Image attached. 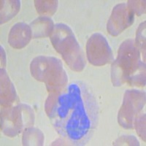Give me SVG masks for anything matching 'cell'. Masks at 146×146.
<instances>
[{
    "label": "cell",
    "instance_id": "obj_1",
    "mask_svg": "<svg viewBox=\"0 0 146 146\" xmlns=\"http://www.w3.org/2000/svg\"><path fill=\"white\" fill-rule=\"evenodd\" d=\"M45 110L57 133L71 145H86L98 125V103L92 91L81 80L50 92Z\"/></svg>",
    "mask_w": 146,
    "mask_h": 146
},
{
    "label": "cell",
    "instance_id": "obj_2",
    "mask_svg": "<svg viewBox=\"0 0 146 146\" xmlns=\"http://www.w3.org/2000/svg\"><path fill=\"white\" fill-rule=\"evenodd\" d=\"M111 80L114 86L125 83L145 86V63L140 59V51L132 39L126 40L119 47L118 56L112 62Z\"/></svg>",
    "mask_w": 146,
    "mask_h": 146
},
{
    "label": "cell",
    "instance_id": "obj_3",
    "mask_svg": "<svg viewBox=\"0 0 146 146\" xmlns=\"http://www.w3.org/2000/svg\"><path fill=\"white\" fill-rule=\"evenodd\" d=\"M55 50L62 55L68 66L73 71L80 72L86 65L85 55L72 29L64 23H56L50 36Z\"/></svg>",
    "mask_w": 146,
    "mask_h": 146
},
{
    "label": "cell",
    "instance_id": "obj_4",
    "mask_svg": "<svg viewBox=\"0 0 146 146\" xmlns=\"http://www.w3.org/2000/svg\"><path fill=\"white\" fill-rule=\"evenodd\" d=\"M30 71L35 79L45 83L48 92L60 91L68 83L62 61L56 57H36L31 62Z\"/></svg>",
    "mask_w": 146,
    "mask_h": 146
},
{
    "label": "cell",
    "instance_id": "obj_5",
    "mask_svg": "<svg viewBox=\"0 0 146 146\" xmlns=\"http://www.w3.org/2000/svg\"><path fill=\"white\" fill-rule=\"evenodd\" d=\"M35 122L33 110L25 104L2 108L1 114L2 131L7 136L13 137L23 129L32 126Z\"/></svg>",
    "mask_w": 146,
    "mask_h": 146
},
{
    "label": "cell",
    "instance_id": "obj_6",
    "mask_svg": "<svg viewBox=\"0 0 146 146\" xmlns=\"http://www.w3.org/2000/svg\"><path fill=\"white\" fill-rule=\"evenodd\" d=\"M145 92L139 90H127L118 115V123L126 129H134L135 118L144 108Z\"/></svg>",
    "mask_w": 146,
    "mask_h": 146
},
{
    "label": "cell",
    "instance_id": "obj_7",
    "mask_svg": "<svg viewBox=\"0 0 146 146\" xmlns=\"http://www.w3.org/2000/svg\"><path fill=\"white\" fill-rule=\"evenodd\" d=\"M86 56L88 62L96 66L112 63L114 60L109 42L100 33L92 35L87 41Z\"/></svg>",
    "mask_w": 146,
    "mask_h": 146
},
{
    "label": "cell",
    "instance_id": "obj_8",
    "mask_svg": "<svg viewBox=\"0 0 146 146\" xmlns=\"http://www.w3.org/2000/svg\"><path fill=\"white\" fill-rule=\"evenodd\" d=\"M135 13L126 3L117 5L113 8L107 24V29L112 36H118L134 23Z\"/></svg>",
    "mask_w": 146,
    "mask_h": 146
},
{
    "label": "cell",
    "instance_id": "obj_9",
    "mask_svg": "<svg viewBox=\"0 0 146 146\" xmlns=\"http://www.w3.org/2000/svg\"><path fill=\"white\" fill-rule=\"evenodd\" d=\"M32 38V29L25 23H17L10 29L8 35V42L15 49H21L27 46Z\"/></svg>",
    "mask_w": 146,
    "mask_h": 146
},
{
    "label": "cell",
    "instance_id": "obj_10",
    "mask_svg": "<svg viewBox=\"0 0 146 146\" xmlns=\"http://www.w3.org/2000/svg\"><path fill=\"white\" fill-rule=\"evenodd\" d=\"M18 100L16 91L10 80L7 72L1 69V106L2 108L11 107Z\"/></svg>",
    "mask_w": 146,
    "mask_h": 146
},
{
    "label": "cell",
    "instance_id": "obj_11",
    "mask_svg": "<svg viewBox=\"0 0 146 146\" xmlns=\"http://www.w3.org/2000/svg\"><path fill=\"white\" fill-rule=\"evenodd\" d=\"M32 38H42L51 35L54 29V23L50 17L40 16L30 23Z\"/></svg>",
    "mask_w": 146,
    "mask_h": 146
},
{
    "label": "cell",
    "instance_id": "obj_12",
    "mask_svg": "<svg viewBox=\"0 0 146 146\" xmlns=\"http://www.w3.org/2000/svg\"><path fill=\"white\" fill-rule=\"evenodd\" d=\"M21 8V2L18 0L1 1V24L11 20L18 14Z\"/></svg>",
    "mask_w": 146,
    "mask_h": 146
},
{
    "label": "cell",
    "instance_id": "obj_13",
    "mask_svg": "<svg viewBox=\"0 0 146 146\" xmlns=\"http://www.w3.org/2000/svg\"><path fill=\"white\" fill-rule=\"evenodd\" d=\"M44 135L38 129L35 127L26 128L23 134V145H42Z\"/></svg>",
    "mask_w": 146,
    "mask_h": 146
},
{
    "label": "cell",
    "instance_id": "obj_14",
    "mask_svg": "<svg viewBox=\"0 0 146 146\" xmlns=\"http://www.w3.org/2000/svg\"><path fill=\"white\" fill-rule=\"evenodd\" d=\"M58 2L56 0L53 1H35L36 10L40 15L42 16L45 15H53L56 12L58 8Z\"/></svg>",
    "mask_w": 146,
    "mask_h": 146
},
{
    "label": "cell",
    "instance_id": "obj_15",
    "mask_svg": "<svg viewBox=\"0 0 146 146\" xmlns=\"http://www.w3.org/2000/svg\"><path fill=\"white\" fill-rule=\"evenodd\" d=\"M135 45L141 52L143 61H145V21L142 23L137 30Z\"/></svg>",
    "mask_w": 146,
    "mask_h": 146
},
{
    "label": "cell",
    "instance_id": "obj_16",
    "mask_svg": "<svg viewBox=\"0 0 146 146\" xmlns=\"http://www.w3.org/2000/svg\"><path fill=\"white\" fill-rule=\"evenodd\" d=\"M134 127L136 129L137 133L143 141H145V114H138L134 121Z\"/></svg>",
    "mask_w": 146,
    "mask_h": 146
},
{
    "label": "cell",
    "instance_id": "obj_17",
    "mask_svg": "<svg viewBox=\"0 0 146 146\" xmlns=\"http://www.w3.org/2000/svg\"><path fill=\"white\" fill-rule=\"evenodd\" d=\"M127 5L139 16L145 13V1H128Z\"/></svg>",
    "mask_w": 146,
    "mask_h": 146
},
{
    "label": "cell",
    "instance_id": "obj_18",
    "mask_svg": "<svg viewBox=\"0 0 146 146\" xmlns=\"http://www.w3.org/2000/svg\"><path fill=\"white\" fill-rule=\"evenodd\" d=\"M114 145H139V141L135 136L124 135L118 138L114 143Z\"/></svg>",
    "mask_w": 146,
    "mask_h": 146
}]
</instances>
